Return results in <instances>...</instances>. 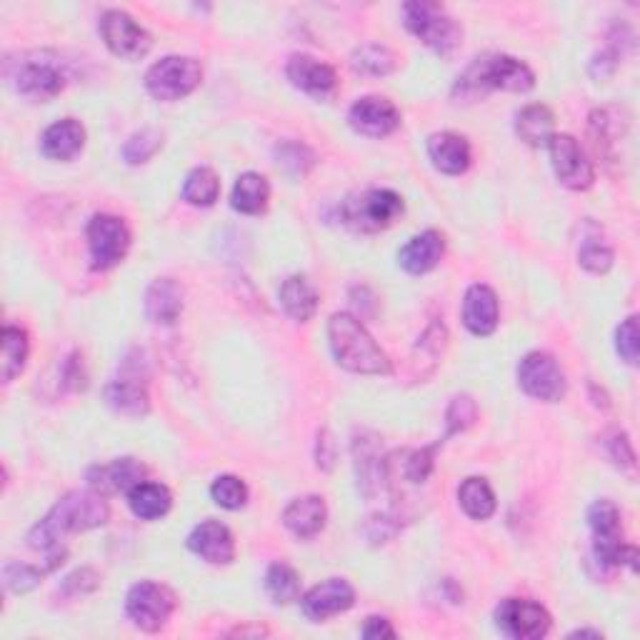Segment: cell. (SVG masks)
<instances>
[{
  "label": "cell",
  "mask_w": 640,
  "mask_h": 640,
  "mask_svg": "<svg viewBox=\"0 0 640 640\" xmlns=\"http://www.w3.org/2000/svg\"><path fill=\"white\" fill-rule=\"evenodd\" d=\"M265 591L273 598V603L288 606V603L300 598V578L298 573L290 569L288 563H273L268 573H265Z\"/></svg>",
  "instance_id": "8d00e7d4"
},
{
  "label": "cell",
  "mask_w": 640,
  "mask_h": 640,
  "mask_svg": "<svg viewBox=\"0 0 640 640\" xmlns=\"http://www.w3.org/2000/svg\"><path fill=\"white\" fill-rule=\"evenodd\" d=\"M591 135L596 143L598 153L610 155V148L624 135V125H620V115L616 108H600V111L591 113Z\"/></svg>",
  "instance_id": "74e56055"
},
{
  "label": "cell",
  "mask_w": 640,
  "mask_h": 640,
  "mask_svg": "<svg viewBox=\"0 0 640 640\" xmlns=\"http://www.w3.org/2000/svg\"><path fill=\"white\" fill-rule=\"evenodd\" d=\"M445 253V238L438 231H423L410 238V241L400 249L398 263L400 268L410 276H423V273H431L438 263L443 261Z\"/></svg>",
  "instance_id": "44dd1931"
},
{
  "label": "cell",
  "mask_w": 640,
  "mask_h": 640,
  "mask_svg": "<svg viewBox=\"0 0 640 640\" xmlns=\"http://www.w3.org/2000/svg\"><path fill=\"white\" fill-rule=\"evenodd\" d=\"M578 263L591 273H608L613 265V249L603 241L600 231L593 223H588V231H585L581 241Z\"/></svg>",
  "instance_id": "d590c367"
},
{
  "label": "cell",
  "mask_w": 640,
  "mask_h": 640,
  "mask_svg": "<svg viewBox=\"0 0 640 640\" xmlns=\"http://www.w3.org/2000/svg\"><path fill=\"white\" fill-rule=\"evenodd\" d=\"M585 636H591V638H603L600 630H575V633H571V638H585Z\"/></svg>",
  "instance_id": "f907efd6"
},
{
  "label": "cell",
  "mask_w": 640,
  "mask_h": 640,
  "mask_svg": "<svg viewBox=\"0 0 640 640\" xmlns=\"http://www.w3.org/2000/svg\"><path fill=\"white\" fill-rule=\"evenodd\" d=\"M404 23L420 43L428 45V48L443 58H451L463 45L461 25L438 3H426V0L406 3Z\"/></svg>",
  "instance_id": "5b68a950"
},
{
  "label": "cell",
  "mask_w": 640,
  "mask_h": 640,
  "mask_svg": "<svg viewBox=\"0 0 640 640\" xmlns=\"http://www.w3.org/2000/svg\"><path fill=\"white\" fill-rule=\"evenodd\" d=\"M349 123L365 139H386L400 125V111L388 98L365 96L351 106Z\"/></svg>",
  "instance_id": "5bb4252c"
},
{
  "label": "cell",
  "mask_w": 640,
  "mask_h": 640,
  "mask_svg": "<svg viewBox=\"0 0 640 640\" xmlns=\"http://www.w3.org/2000/svg\"><path fill=\"white\" fill-rule=\"evenodd\" d=\"M0 341H3V380L11 383L15 376H21L25 363H29L31 353V341L29 333L18 325H5L3 333H0Z\"/></svg>",
  "instance_id": "d6a6232c"
},
{
  "label": "cell",
  "mask_w": 640,
  "mask_h": 640,
  "mask_svg": "<svg viewBox=\"0 0 640 640\" xmlns=\"http://www.w3.org/2000/svg\"><path fill=\"white\" fill-rule=\"evenodd\" d=\"M183 286L173 278H158L153 280L148 290H145V316L155 325H173L183 313Z\"/></svg>",
  "instance_id": "7402d4cb"
},
{
  "label": "cell",
  "mask_w": 640,
  "mask_h": 640,
  "mask_svg": "<svg viewBox=\"0 0 640 640\" xmlns=\"http://www.w3.org/2000/svg\"><path fill=\"white\" fill-rule=\"evenodd\" d=\"M355 471H358V486L365 496L373 498L376 493L388 486V461L383 459V451L376 435L363 433L353 441Z\"/></svg>",
  "instance_id": "ac0fdd59"
},
{
  "label": "cell",
  "mask_w": 640,
  "mask_h": 640,
  "mask_svg": "<svg viewBox=\"0 0 640 640\" xmlns=\"http://www.w3.org/2000/svg\"><path fill=\"white\" fill-rule=\"evenodd\" d=\"M288 80L298 90H304L306 96L316 100H328L338 88V76L335 70L328 66V63L318 60L313 56H306V53H298L288 60Z\"/></svg>",
  "instance_id": "2e32d148"
},
{
  "label": "cell",
  "mask_w": 640,
  "mask_h": 640,
  "mask_svg": "<svg viewBox=\"0 0 640 640\" xmlns=\"http://www.w3.org/2000/svg\"><path fill=\"white\" fill-rule=\"evenodd\" d=\"M128 506H131L135 518L158 520L170 510L173 496L166 486H161V483L143 481L131 493H128Z\"/></svg>",
  "instance_id": "f546056e"
},
{
  "label": "cell",
  "mask_w": 640,
  "mask_h": 640,
  "mask_svg": "<svg viewBox=\"0 0 640 640\" xmlns=\"http://www.w3.org/2000/svg\"><path fill=\"white\" fill-rule=\"evenodd\" d=\"M106 404L111 406L115 413H121L125 418H143V416H148V410H151L148 390H145V386L135 373L133 376H128L125 373V376L108 383Z\"/></svg>",
  "instance_id": "4316f807"
},
{
  "label": "cell",
  "mask_w": 640,
  "mask_h": 640,
  "mask_svg": "<svg viewBox=\"0 0 640 640\" xmlns=\"http://www.w3.org/2000/svg\"><path fill=\"white\" fill-rule=\"evenodd\" d=\"M328 520V506L320 496H304L288 503V508L283 510V523L293 536L300 541H310L320 530L325 528Z\"/></svg>",
  "instance_id": "cb8c5ba5"
},
{
  "label": "cell",
  "mask_w": 640,
  "mask_h": 640,
  "mask_svg": "<svg viewBox=\"0 0 640 640\" xmlns=\"http://www.w3.org/2000/svg\"><path fill=\"white\" fill-rule=\"evenodd\" d=\"M588 526L593 533V555L603 569H618L628 565L638 569V551L624 543V526H620V510L610 500H596L588 508Z\"/></svg>",
  "instance_id": "277c9868"
},
{
  "label": "cell",
  "mask_w": 640,
  "mask_h": 640,
  "mask_svg": "<svg viewBox=\"0 0 640 640\" xmlns=\"http://www.w3.org/2000/svg\"><path fill=\"white\" fill-rule=\"evenodd\" d=\"M328 341L335 363L363 376H390L393 365L363 323L351 313H335L328 320Z\"/></svg>",
  "instance_id": "7a4b0ae2"
},
{
  "label": "cell",
  "mask_w": 640,
  "mask_h": 640,
  "mask_svg": "<svg viewBox=\"0 0 640 640\" xmlns=\"http://www.w3.org/2000/svg\"><path fill=\"white\" fill-rule=\"evenodd\" d=\"M536 86V73L523 60L514 56H483L475 58L455 84V93L463 98H478L490 90L508 93H528Z\"/></svg>",
  "instance_id": "3957f363"
},
{
  "label": "cell",
  "mask_w": 640,
  "mask_h": 640,
  "mask_svg": "<svg viewBox=\"0 0 640 640\" xmlns=\"http://www.w3.org/2000/svg\"><path fill=\"white\" fill-rule=\"evenodd\" d=\"M500 306L496 290L475 283L463 298V325L473 335H490L498 328Z\"/></svg>",
  "instance_id": "ffe728a7"
},
{
  "label": "cell",
  "mask_w": 640,
  "mask_h": 640,
  "mask_svg": "<svg viewBox=\"0 0 640 640\" xmlns=\"http://www.w3.org/2000/svg\"><path fill=\"white\" fill-rule=\"evenodd\" d=\"M43 573H48V571L33 569V565H25V563H5L3 581L8 585V591L29 593L33 588H38L43 581Z\"/></svg>",
  "instance_id": "b9f144b4"
},
{
  "label": "cell",
  "mask_w": 640,
  "mask_h": 640,
  "mask_svg": "<svg viewBox=\"0 0 640 640\" xmlns=\"http://www.w3.org/2000/svg\"><path fill=\"white\" fill-rule=\"evenodd\" d=\"M428 155L433 166L445 176H461L471 166V143L459 133H435L428 141Z\"/></svg>",
  "instance_id": "484cf974"
},
{
  "label": "cell",
  "mask_w": 640,
  "mask_h": 640,
  "mask_svg": "<svg viewBox=\"0 0 640 640\" xmlns=\"http://www.w3.org/2000/svg\"><path fill=\"white\" fill-rule=\"evenodd\" d=\"M173 610H176V596L161 583L141 581L125 596L128 618L133 620L135 628L145 630V633H158L170 620Z\"/></svg>",
  "instance_id": "ba28073f"
},
{
  "label": "cell",
  "mask_w": 640,
  "mask_h": 640,
  "mask_svg": "<svg viewBox=\"0 0 640 640\" xmlns=\"http://www.w3.org/2000/svg\"><path fill=\"white\" fill-rule=\"evenodd\" d=\"M88 249L96 271H111L123 263L131 249V231L115 216H93L88 223Z\"/></svg>",
  "instance_id": "30bf717a"
},
{
  "label": "cell",
  "mask_w": 640,
  "mask_h": 640,
  "mask_svg": "<svg viewBox=\"0 0 640 640\" xmlns=\"http://www.w3.org/2000/svg\"><path fill=\"white\" fill-rule=\"evenodd\" d=\"M355 603V591L349 581L343 578H328L310 588L304 598H300V610L313 624H323V620L341 616Z\"/></svg>",
  "instance_id": "9a60e30c"
},
{
  "label": "cell",
  "mask_w": 640,
  "mask_h": 640,
  "mask_svg": "<svg viewBox=\"0 0 640 640\" xmlns=\"http://www.w3.org/2000/svg\"><path fill=\"white\" fill-rule=\"evenodd\" d=\"M518 383L530 398L543 404H558L569 390L565 373L551 353L533 351L518 363Z\"/></svg>",
  "instance_id": "9c48e42d"
},
{
  "label": "cell",
  "mask_w": 640,
  "mask_h": 640,
  "mask_svg": "<svg viewBox=\"0 0 640 640\" xmlns=\"http://www.w3.org/2000/svg\"><path fill=\"white\" fill-rule=\"evenodd\" d=\"M98 585H100V578L96 571L80 569L63 581V593H68V596H84V593H93Z\"/></svg>",
  "instance_id": "7dc6e473"
},
{
  "label": "cell",
  "mask_w": 640,
  "mask_h": 640,
  "mask_svg": "<svg viewBox=\"0 0 640 640\" xmlns=\"http://www.w3.org/2000/svg\"><path fill=\"white\" fill-rule=\"evenodd\" d=\"M163 148V133L155 128H143V131L133 133L123 145V158L131 166H143L148 163L155 153Z\"/></svg>",
  "instance_id": "f35d334b"
},
{
  "label": "cell",
  "mask_w": 640,
  "mask_h": 640,
  "mask_svg": "<svg viewBox=\"0 0 640 640\" xmlns=\"http://www.w3.org/2000/svg\"><path fill=\"white\" fill-rule=\"evenodd\" d=\"M108 518H111V508H108L103 493L93 488L73 490L48 510V516L33 526L29 543L35 551L51 553L56 551L66 536L106 526Z\"/></svg>",
  "instance_id": "6da1fadb"
},
{
  "label": "cell",
  "mask_w": 640,
  "mask_h": 640,
  "mask_svg": "<svg viewBox=\"0 0 640 640\" xmlns=\"http://www.w3.org/2000/svg\"><path fill=\"white\" fill-rule=\"evenodd\" d=\"M98 31L113 56L123 60H141L153 48L151 33L135 23L125 11H106L100 15Z\"/></svg>",
  "instance_id": "8fae6325"
},
{
  "label": "cell",
  "mask_w": 640,
  "mask_h": 640,
  "mask_svg": "<svg viewBox=\"0 0 640 640\" xmlns=\"http://www.w3.org/2000/svg\"><path fill=\"white\" fill-rule=\"evenodd\" d=\"M404 198L396 190L376 188L363 190L343 200L341 218L343 223L358 233H378L388 228L396 218L404 213Z\"/></svg>",
  "instance_id": "8992f818"
},
{
  "label": "cell",
  "mask_w": 640,
  "mask_h": 640,
  "mask_svg": "<svg viewBox=\"0 0 640 640\" xmlns=\"http://www.w3.org/2000/svg\"><path fill=\"white\" fill-rule=\"evenodd\" d=\"M66 88V76L53 60H25L15 73V90L31 100H51Z\"/></svg>",
  "instance_id": "e0dca14e"
},
{
  "label": "cell",
  "mask_w": 640,
  "mask_h": 640,
  "mask_svg": "<svg viewBox=\"0 0 640 640\" xmlns=\"http://www.w3.org/2000/svg\"><path fill=\"white\" fill-rule=\"evenodd\" d=\"M435 448H438V445L423 448V451L408 453V461L404 463V475H406V481H408V483H416V486H420V483H426V481H428V475L433 473V455H435Z\"/></svg>",
  "instance_id": "f6af8a7d"
},
{
  "label": "cell",
  "mask_w": 640,
  "mask_h": 640,
  "mask_svg": "<svg viewBox=\"0 0 640 640\" xmlns=\"http://www.w3.org/2000/svg\"><path fill=\"white\" fill-rule=\"evenodd\" d=\"M463 514L473 520H488L496 514V493L486 478H465L459 488Z\"/></svg>",
  "instance_id": "1f68e13d"
},
{
  "label": "cell",
  "mask_w": 640,
  "mask_h": 640,
  "mask_svg": "<svg viewBox=\"0 0 640 640\" xmlns=\"http://www.w3.org/2000/svg\"><path fill=\"white\" fill-rule=\"evenodd\" d=\"M188 548L210 565H228L235 558V541L231 528L218 520H203L188 536Z\"/></svg>",
  "instance_id": "d6986e66"
},
{
  "label": "cell",
  "mask_w": 640,
  "mask_h": 640,
  "mask_svg": "<svg viewBox=\"0 0 640 640\" xmlns=\"http://www.w3.org/2000/svg\"><path fill=\"white\" fill-rule=\"evenodd\" d=\"M496 626L503 636L516 640H538L551 630V613L541 603L506 598L496 608Z\"/></svg>",
  "instance_id": "7c38bea8"
},
{
  "label": "cell",
  "mask_w": 640,
  "mask_h": 640,
  "mask_svg": "<svg viewBox=\"0 0 640 640\" xmlns=\"http://www.w3.org/2000/svg\"><path fill=\"white\" fill-rule=\"evenodd\" d=\"M278 298L283 310L298 323H306L318 310V290L306 276H290L288 280H283Z\"/></svg>",
  "instance_id": "83f0119b"
},
{
  "label": "cell",
  "mask_w": 640,
  "mask_h": 640,
  "mask_svg": "<svg viewBox=\"0 0 640 640\" xmlns=\"http://www.w3.org/2000/svg\"><path fill=\"white\" fill-rule=\"evenodd\" d=\"M210 496L225 510H241L249 503V486L238 475H221L210 486Z\"/></svg>",
  "instance_id": "60d3db41"
},
{
  "label": "cell",
  "mask_w": 640,
  "mask_h": 640,
  "mask_svg": "<svg viewBox=\"0 0 640 640\" xmlns=\"http://www.w3.org/2000/svg\"><path fill=\"white\" fill-rule=\"evenodd\" d=\"M606 445H608V455L610 461L618 465V468H636V453L633 445H630L628 435L624 431H610L606 435Z\"/></svg>",
  "instance_id": "bcb514c9"
},
{
  "label": "cell",
  "mask_w": 640,
  "mask_h": 640,
  "mask_svg": "<svg viewBox=\"0 0 640 640\" xmlns=\"http://www.w3.org/2000/svg\"><path fill=\"white\" fill-rule=\"evenodd\" d=\"M516 133L520 141L533 145V148L548 145V141L555 135V118L551 113V108L543 103H533V106H526L523 111H518Z\"/></svg>",
  "instance_id": "f1b7e54d"
},
{
  "label": "cell",
  "mask_w": 640,
  "mask_h": 640,
  "mask_svg": "<svg viewBox=\"0 0 640 640\" xmlns=\"http://www.w3.org/2000/svg\"><path fill=\"white\" fill-rule=\"evenodd\" d=\"M276 163L283 170L290 173V176H306V173L313 168L316 155L304 143L286 141L276 145Z\"/></svg>",
  "instance_id": "ab89813d"
},
{
  "label": "cell",
  "mask_w": 640,
  "mask_h": 640,
  "mask_svg": "<svg viewBox=\"0 0 640 640\" xmlns=\"http://www.w3.org/2000/svg\"><path fill=\"white\" fill-rule=\"evenodd\" d=\"M475 416H478V408H475V400L471 396H455L451 400V406H448V413H445V423H448V435H455V433H463L465 428L473 426Z\"/></svg>",
  "instance_id": "7bdbcfd3"
},
{
  "label": "cell",
  "mask_w": 640,
  "mask_h": 640,
  "mask_svg": "<svg viewBox=\"0 0 640 640\" xmlns=\"http://www.w3.org/2000/svg\"><path fill=\"white\" fill-rule=\"evenodd\" d=\"M221 196V180L213 168H194L183 180V200L196 208H210Z\"/></svg>",
  "instance_id": "836d02e7"
},
{
  "label": "cell",
  "mask_w": 640,
  "mask_h": 640,
  "mask_svg": "<svg viewBox=\"0 0 640 640\" xmlns=\"http://www.w3.org/2000/svg\"><path fill=\"white\" fill-rule=\"evenodd\" d=\"M316 463H318V468L325 471V473L333 471V465H335V441H333V435L325 431V428L318 433Z\"/></svg>",
  "instance_id": "c3c4849f"
},
{
  "label": "cell",
  "mask_w": 640,
  "mask_h": 640,
  "mask_svg": "<svg viewBox=\"0 0 640 640\" xmlns=\"http://www.w3.org/2000/svg\"><path fill=\"white\" fill-rule=\"evenodd\" d=\"M271 200V186L261 173H243L241 178L235 180L231 206L243 216H258L268 208Z\"/></svg>",
  "instance_id": "4dcf8cb0"
},
{
  "label": "cell",
  "mask_w": 640,
  "mask_h": 640,
  "mask_svg": "<svg viewBox=\"0 0 640 640\" xmlns=\"http://www.w3.org/2000/svg\"><path fill=\"white\" fill-rule=\"evenodd\" d=\"M203 80V66L188 56H166L145 73V88L155 100H180L194 93Z\"/></svg>",
  "instance_id": "52a82bcc"
},
{
  "label": "cell",
  "mask_w": 640,
  "mask_h": 640,
  "mask_svg": "<svg viewBox=\"0 0 640 640\" xmlns=\"http://www.w3.org/2000/svg\"><path fill=\"white\" fill-rule=\"evenodd\" d=\"M145 481V468L135 459H118L88 471L90 488L98 493H131Z\"/></svg>",
  "instance_id": "603a6c76"
},
{
  "label": "cell",
  "mask_w": 640,
  "mask_h": 640,
  "mask_svg": "<svg viewBox=\"0 0 640 640\" xmlns=\"http://www.w3.org/2000/svg\"><path fill=\"white\" fill-rule=\"evenodd\" d=\"M351 66L353 70L363 73V76L383 78L396 70L398 58H396V53L386 48V45L368 43V45H361V48H355V53L351 56Z\"/></svg>",
  "instance_id": "e575fe53"
},
{
  "label": "cell",
  "mask_w": 640,
  "mask_h": 640,
  "mask_svg": "<svg viewBox=\"0 0 640 640\" xmlns=\"http://www.w3.org/2000/svg\"><path fill=\"white\" fill-rule=\"evenodd\" d=\"M548 151H551V163L555 170V178L571 190H588L596 180V170L588 155L583 153L581 143L569 133H555L548 141Z\"/></svg>",
  "instance_id": "4fadbf2b"
},
{
  "label": "cell",
  "mask_w": 640,
  "mask_h": 640,
  "mask_svg": "<svg viewBox=\"0 0 640 640\" xmlns=\"http://www.w3.org/2000/svg\"><path fill=\"white\" fill-rule=\"evenodd\" d=\"M616 351L628 365L638 363L640 355V331H638V316H628L616 331Z\"/></svg>",
  "instance_id": "ee69618b"
},
{
  "label": "cell",
  "mask_w": 640,
  "mask_h": 640,
  "mask_svg": "<svg viewBox=\"0 0 640 640\" xmlns=\"http://www.w3.org/2000/svg\"><path fill=\"white\" fill-rule=\"evenodd\" d=\"M361 636H363V638H371V640H376V638H396V630H393V626H390V620H388V618L373 616V618H368V620H365V624H363Z\"/></svg>",
  "instance_id": "681fc988"
},
{
  "label": "cell",
  "mask_w": 640,
  "mask_h": 640,
  "mask_svg": "<svg viewBox=\"0 0 640 640\" xmlns=\"http://www.w3.org/2000/svg\"><path fill=\"white\" fill-rule=\"evenodd\" d=\"M86 128L73 118H63L45 128L41 135V153L51 161H73L84 151Z\"/></svg>",
  "instance_id": "d4e9b609"
}]
</instances>
